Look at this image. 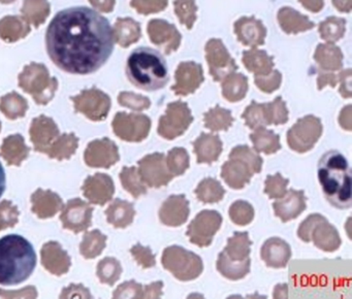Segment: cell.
Returning a JSON list of instances; mask_svg holds the SVG:
<instances>
[{
    "instance_id": "cell-2",
    "label": "cell",
    "mask_w": 352,
    "mask_h": 299,
    "mask_svg": "<svg viewBox=\"0 0 352 299\" xmlns=\"http://www.w3.org/2000/svg\"><path fill=\"white\" fill-rule=\"evenodd\" d=\"M36 253L32 243L19 234L0 239V285L17 286L25 282L36 267Z\"/></svg>"
},
{
    "instance_id": "cell-36",
    "label": "cell",
    "mask_w": 352,
    "mask_h": 299,
    "mask_svg": "<svg viewBox=\"0 0 352 299\" xmlns=\"http://www.w3.org/2000/svg\"><path fill=\"white\" fill-rule=\"evenodd\" d=\"M7 189V173H6L5 167L0 162V199L5 194Z\"/></svg>"
},
{
    "instance_id": "cell-13",
    "label": "cell",
    "mask_w": 352,
    "mask_h": 299,
    "mask_svg": "<svg viewBox=\"0 0 352 299\" xmlns=\"http://www.w3.org/2000/svg\"><path fill=\"white\" fill-rule=\"evenodd\" d=\"M261 257L267 267L284 268L292 257V249L284 239L272 237L261 247Z\"/></svg>"
},
{
    "instance_id": "cell-18",
    "label": "cell",
    "mask_w": 352,
    "mask_h": 299,
    "mask_svg": "<svg viewBox=\"0 0 352 299\" xmlns=\"http://www.w3.org/2000/svg\"><path fill=\"white\" fill-rule=\"evenodd\" d=\"M251 260L250 258L236 261L230 259L224 252L219 254L217 260V270L224 276L230 280H238L245 278L250 272Z\"/></svg>"
},
{
    "instance_id": "cell-17",
    "label": "cell",
    "mask_w": 352,
    "mask_h": 299,
    "mask_svg": "<svg viewBox=\"0 0 352 299\" xmlns=\"http://www.w3.org/2000/svg\"><path fill=\"white\" fill-rule=\"evenodd\" d=\"M222 142L219 136L210 133H201L193 142V151L197 154V163L215 162L222 153Z\"/></svg>"
},
{
    "instance_id": "cell-22",
    "label": "cell",
    "mask_w": 352,
    "mask_h": 299,
    "mask_svg": "<svg viewBox=\"0 0 352 299\" xmlns=\"http://www.w3.org/2000/svg\"><path fill=\"white\" fill-rule=\"evenodd\" d=\"M246 121V125L251 129L265 128L271 125V115H270L269 103L258 104L253 101L242 115Z\"/></svg>"
},
{
    "instance_id": "cell-7",
    "label": "cell",
    "mask_w": 352,
    "mask_h": 299,
    "mask_svg": "<svg viewBox=\"0 0 352 299\" xmlns=\"http://www.w3.org/2000/svg\"><path fill=\"white\" fill-rule=\"evenodd\" d=\"M322 134L320 120L314 115H307L298 120L287 133V144L294 152H309L314 148Z\"/></svg>"
},
{
    "instance_id": "cell-31",
    "label": "cell",
    "mask_w": 352,
    "mask_h": 299,
    "mask_svg": "<svg viewBox=\"0 0 352 299\" xmlns=\"http://www.w3.org/2000/svg\"><path fill=\"white\" fill-rule=\"evenodd\" d=\"M244 63L247 68L250 71L255 72V74H269L273 66L271 59H269L265 54H263V57L258 55L249 57L246 55V57H244Z\"/></svg>"
},
{
    "instance_id": "cell-24",
    "label": "cell",
    "mask_w": 352,
    "mask_h": 299,
    "mask_svg": "<svg viewBox=\"0 0 352 299\" xmlns=\"http://www.w3.org/2000/svg\"><path fill=\"white\" fill-rule=\"evenodd\" d=\"M234 118L228 109L216 107L205 115V126L212 131L228 130L232 126Z\"/></svg>"
},
{
    "instance_id": "cell-32",
    "label": "cell",
    "mask_w": 352,
    "mask_h": 299,
    "mask_svg": "<svg viewBox=\"0 0 352 299\" xmlns=\"http://www.w3.org/2000/svg\"><path fill=\"white\" fill-rule=\"evenodd\" d=\"M131 254L137 260L138 263L143 266L144 268H150L155 266V255L152 254L151 249L149 247H143V245L138 243L137 245H135L131 249Z\"/></svg>"
},
{
    "instance_id": "cell-37",
    "label": "cell",
    "mask_w": 352,
    "mask_h": 299,
    "mask_svg": "<svg viewBox=\"0 0 352 299\" xmlns=\"http://www.w3.org/2000/svg\"><path fill=\"white\" fill-rule=\"evenodd\" d=\"M288 289L286 285H278L274 291V298H287Z\"/></svg>"
},
{
    "instance_id": "cell-26",
    "label": "cell",
    "mask_w": 352,
    "mask_h": 299,
    "mask_svg": "<svg viewBox=\"0 0 352 299\" xmlns=\"http://www.w3.org/2000/svg\"><path fill=\"white\" fill-rule=\"evenodd\" d=\"M228 214H230V220L234 224L239 226H246L250 224L254 218V208L249 202L238 200L230 206Z\"/></svg>"
},
{
    "instance_id": "cell-20",
    "label": "cell",
    "mask_w": 352,
    "mask_h": 299,
    "mask_svg": "<svg viewBox=\"0 0 352 299\" xmlns=\"http://www.w3.org/2000/svg\"><path fill=\"white\" fill-rule=\"evenodd\" d=\"M251 245L252 241L249 239L248 232H234L228 239V245L223 252L230 259L242 261L250 255Z\"/></svg>"
},
{
    "instance_id": "cell-15",
    "label": "cell",
    "mask_w": 352,
    "mask_h": 299,
    "mask_svg": "<svg viewBox=\"0 0 352 299\" xmlns=\"http://www.w3.org/2000/svg\"><path fill=\"white\" fill-rule=\"evenodd\" d=\"M254 173L247 163L234 157H230L221 168V177L232 189H243L250 183Z\"/></svg>"
},
{
    "instance_id": "cell-33",
    "label": "cell",
    "mask_w": 352,
    "mask_h": 299,
    "mask_svg": "<svg viewBox=\"0 0 352 299\" xmlns=\"http://www.w3.org/2000/svg\"><path fill=\"white\" fill-rule=\"evenodd\" d=\"M270 113H271L272 124L281 125L286 123L288 120V111L285 103L281 97H278L272 103H269Z\"/></svg>"
},
{
    "instance_id": "cell-14",
    "label": "cell",
    "mask_w": 352,
    "mask_h": 299,
    "mask_svg": "<svg viewBox=\"0 0 352 299\" xmlns=\"http://www.w3.org/2000/svg\"><path fill=\"white\" fill-rule=\"evenodd\" d=\"M176 85L173 90L178 95H187L195 92L204 82L203 70L199 64L182 63L176 71Z\"/></svg>"
},
{
    "instance_id": "cell-28",
    "label": "cell",
    "mask_w": 352,
    "mask_h": 299,
    "mask_svg": "<svg viewBox=\"0 0 352 299\" xmlns=\"http://www.w3.org/2000/svg\"><path fill=\"white\" fill-rule=\"evenodd\" d=\"M121 179H122L123 186H124L125 189L131 192L133 197L138 198L143 195V194L147 193V188L145 187L143 181H142V177H140L135 167L123 169Z\"/></svg>"
},
{
    "instance_id": "cell-35",
    "label": "cell",
    "mask_w": 352,
    "mask_h": 299,
    "mask_svg": "<svg viewBox=\"0 0 352 299\" xmlns=\"http://www.w3.org/2000/svg\"><path fill=\"white\" fill-rule=\"evenodd\" d=\"M162 287H164V283L162 280L152 283L149 286L145 287L143 298H160L164 294Z\"/></svg>"
},
{
    "instance_id": "cell-23",
    "label": "cell",
    "mask_w": 352,
    "mask_h": 299,
    "mask_svg": "<svg viewBox=\"0 0 352 299\" xmlns=\"http://www.w3.org/2000/svg\"><path fill=\"white\" fill-rule=\"evenodd\" d=\"M222 87H223V96L228 101L234 102L244 98L248 89V82H247V78L242 74H232L224 80Z\"/></svg>"
},
{
    "instance_id": "cell-25",
    "label": "cell",
    "mask_w": 352,
    "mask_h": 299,
    "mask_svg": "<svg viewBox=\"0 0 352 299\" xmlns=\"http://www.w3.org/2000/svg\"><path fill=\"white\" fill-rule=\"evenodd\" d=\"M166 162L170 173L174 177H179L189 168L190 158L184 148H174L168 152Z\"/></svg>"
},
{
    "instance_id": "cell-19",
    "label": "cell",
    "mask_w": 352,
    "mask_h": 299,
    "mask_svg": "<svg viewBox=\"0 0 352 299\" xmlns=\"http://www.w3.org/2000/svg\"><path fill=\"white\" fill-rule=\"evenodd\" d=\"M250 140L257 153L275 154L281 148L279 135L265 128H257L256 131L250 134Z\"/></svg>"
},
{
    "instance_id": "cell-5",
    "label": "cell",
    "mask_w": 352,
    "mask_h": 299,
    "mask_svg": "<svg viewBox=\"0 0 352 299\" xmlns=\"http://www.w3.org/2000/svg\"><path fill=\"white\" fill-rule=\"evenodd\" d=\"M298 236L305 243H314L315 247L324 252H335L341 245L337 229L319 214H312L300 225Z\"/></svg>"
},
{
    "instance_id": "cell-30",
    "label": "cell",
    "mask_w": 352,
    "mask_h": 299,
    "mask_svg": "<svg viewBox=\"0 0 352 299\" xmlns=\"http://www.w3.org/2000/svg\"><path fill=\"white\" fill-rule=\"evenodd\" d=\"M289 179H284L281 173L267 175L265 181V193L272 199H278L285 195Z\"/></svg>"
},
{
    "instance_id": "cell-29",
    "label": "cell",
    "mask_w": 352,
    "mask_h": 299,
    "mask_svg": "<svg viewBox=\"0 0 352 299\" xmlns=\"http://www.w3.org/2000/svg\"><path fill=\"white\" fill-rule=\"evenodd\" d=\"M230 157L240 159L250 166L253 173H259L263 168V158L248 146H238L232 148Z\"/></svg>"
},
{
    "instance_id": "cell-21",
    "label": "cell",
    "mask_w": 352,
    "mask_h": 299,
    "mask_svg": "<svg viewBox=\"0 0 352 299\" xmlns=\"http://www.w3.org/2000/svg\"><path fill=\"white\" fill-rule=\"evenodd\" d=\"M197 199L204 203H217L223 199L226 190L217 179L207 177L195 189Z\"/></svg>"
},
{
    "instance_id": "cell-3",
    "label": "cell",
    "mask_w": 352,
    "mask_h": 299,
    "mask_svg": "<svg viewBox=\"0 0 352 299\" xmlns=\"http://www.w3.org/2000/svg\"><path fill=\"white\" fill-rule=\"evenodd\" d=\"M318 179L323 194L333 208H351V170L345 157L336 150L322 155L318 162Z\"/></svg>"
},
{
    "instance_id": "cell-4",
    "label": "cell",
    "mask_w": 352,
    "mask_h": 299,
    "mask_svg": "<svg viewBox=\"0 0 352 299\" xmlns=\"http://www.w3.org/2000/svg\"><path fill=\"white\" fill-rule=\"evenodd\" d=\"M125 71L133 86L148 92L164 88L170 80L166 58L157 49L148 47L131 52Z\"/></svg>"
},
{
    "instance_id": "cell-11",
    "label": "cell",
    "mask_w": 352,
    "mask_h": 299,
    "mask_svg": "<svg viewBox=\"0 0 352 299\" xmlns=\"http://www.w3.org/2000/svg\"><path fill=\"white\" fill-rule=\"evenodd\" d=\"M189 214V201L185 195H172L160 206V222L166 226H182L186 223Z\"/></svg>"
},
{
    "instance_id": "cell-6",
    "label": "cell",
    "mask_w": 352,
    "mask_h": 299,
    "mask_svg": "<svg viewBox=\"0 0 352 299\" xmlns=\"http://www.w3.org/2000/svg\"><path fill=\"white\" fill-rule=\"evenodd\" d=\"M162 263L166 270L181 282L195 280L204 272L201 258L180 245H172L164 249Z\"/></svg>"
},
{
    "instance_id": "cell-8",
    "label": "cell",
    "mask_w": 352,
    "mask_h": 299,
    "mask_svg": "<svg viewBox=\"0 0 352 299\" xmlns=\"http://www.w3.org/2000/svg\"><path fill=\"white\" fill-rule=\"evenodd\" d=\"M192 120L190 109L186 103L182 101L170 103L166 115L160 118L158 134L166 140H175L186 131Z\"/></svg>"
},
{
    "instance_id": "cell-34",
    "label": "cell",
    "mask_w": 352,
    "mask_h": 299,
    "mask_svg": "<svg viewBox=\"0 0 352 299\" xmlns=\"http://www.w3.org/2000/svg\"><path fill=\"white\" fill-rule=\"evenodd\" d=\"M255 82H256L257 87L261 89L263 92L272 93L280 86L281 74H280V72L274 71L270 78H256Z\"/></svg>"
},
{
    "instance_id": "cell-16",
    "label": "cell",
    "mask_w": 352,
    "mask_h": 299,
    "mask_svg": "<svg viewBox=\"0 0 352 299\" xmlns=\"http://www.w3.org/2000/svg\"><path fill=\"white\" fill-rule=\"evenodd\" d=\"M151 121L145 115L123 117L122 124L117 127L116 133L129 142H141L149 134Z\"/></svg>"
},
{
    "instance_id": "cell-1",
    "label": "cell",
    "mask_w": 352,
    "mask_h": 299,
    "mask_svg": "<svg viewBox=\"0 0 352 299\" xmlns=\"http://www.w3.org/2000/svg\"><path fill=\"white\" fill-rule=\"evenodd\" d=\"M46 49L63 71L88 76L100 70L114 51L115 33L94 8L75 6L55 14L46 31Z\"/></svg>"
},
{
    "instance_id": "cell-27",
    "label": "cell",
    "mask_w": 352,
    "mask_h": 299,
    "mask_svg": "<svg viewBox=\"0 0 352 299\" xmlns=\"http://www.w3.org/2000/svg\"><path fill=\"white\" fill-rule=\"evenodd\" d=\"M111 221L118 227H126L127 225L133 222V217H135V208L133 204L126 201H120L117 200L111 210Z\"/></svg>"
},
{
    "instance_id": "cell-12",
    "label": "cell",
    "mask_w": 352,
    "mask_h": 299,
    "mask_svg": "<svg viewBox=\"0 0 352 299\" xmlns=\"http://www.w3.org/2000/svg\"><path fill=\"white\" fill-rule=\"evenodd\" d=\"M307 198L302 190L290 189L273 203L276 216L286 223L298 218L307 208Z\"/></svg>"
},
{
    "instance_id": "cell-10",
    "label": "cell",
    "mask_w": 352,
    "mask_h": 299,
    "mask_svg": "<svg viewBox=\"0 0 352 299\" xmlns=\"http://www.w3.org/2000/svg\"><path fill=\"white\" fill-rule=\"evenodd\" d=\"M139 164L142 181H145L149 187H164L174 179V175L166 166V156L162 153H154L144 157Z\"/></svg>"
},
{
    "instance_id": "cell-9",
    "label": "cell",
    "mask_w": 352,
    "mask_h": 299,
    "mask_svg": "<svg viewBox=\"0 0 352 299\" xmlns=\"http://www.w3.org/2000/svg\"><path fill=\"white\" fill-rule=\"evenodd\" d=\"M221 214L216 210H205L197 214L187 229L186 235L191 243L201 247H209L214 235L221 227Z\"/></svg>"
}]
</instances>
